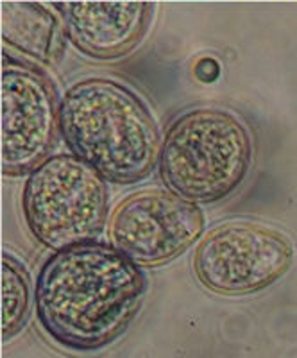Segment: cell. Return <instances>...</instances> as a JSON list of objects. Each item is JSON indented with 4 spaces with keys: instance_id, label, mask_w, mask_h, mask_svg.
Segmentation results:
<instances>
[{
    "instance_id": "9",
    "label": "cell",
    "mask_w": 297,
    "mask_h": 358,
    "mask_svg": "<svg viewBox=\"0 0 297 358\" xmlns=\"http://www.w3.org/2000/svg\"><path fill=\"white\" fill-rule=\"evenodd\" d=\"M2 43L41 69H56L66 49L63 20L40 2H2Z\"/></svg>"
},
{
    "instance_id": "4",
    "label": "cell",
    "mask_w": 297,
    "mask_h": 358,
    "mask_svg": "<svg viewBox=\"0 0 297 358\" xmlns=\"http://www.w3.org/2000/svg\"><path fill=\"white\" fill-rule=\"evenodd\" d=\"M29 231L50 251L97 241L110 213L106 179L68 152L29 172L22 194Z\"/></svg>"
},
{
    "instance_id": "2",
    "label": "cell",
    "mask_w": 297,
    "mask_h": 358,
    "mask_svg": "<svg viewBox=\"0 0 297 358\" xmlns=\"http://www.w3.org/2000/svg\"><path fill=\"white\" fill-rule=\"evenodd\" d=\"M59 136L85 163L117 185H135L154 171L161 133L145 102L122 83L88 78L65 92Z\"/></svg>"
},
{
    "instance_id": "8",
    "label": "cell",
    "mask_w": 297,
    "mask_h": 358,
    "mask_svg": "<svg viewBox=\"0 0 297 358\" xmlns=\"http://www.w3.org/2000/svg\"><path fill=\"white\" fill-rule=\"evenodd\" d=\"M73 47L94 59H118L142 43L151 25L152 2H52Z\"/></svg>"
},
{
    "instance_id": "10",
    "label": "cell",
    "mask_w": 297,
    "mask_h": 358,
    "mask_svg": "<svg viewBox=\"0 0 297 358\" xmlns=\"http://www.w3.org/2000/svg\"><path fill=\"white\" fill-rule=\"evenodd\" d=\"M34 294L27 268L11 252H2V341H11L31 317Z\"/></svg>"
},
{
    "instance_id": "11",
    "label": "cell",
    "mask_w": 297,
    "mask_h": 358,
    "mask_svg": "<svg viewBox=\"0 0 297 358\" xmlns=\"http://www.w3.org/2000/svg\"><path fill=\"white\" fill-rule=\"evenodd\" d=\"M194 76L201 83H215L220 76V63L215 57H201L194 65Z\"/></svg>"
},
{
    "instance_id": "3",
    "label": "cell",
    "mask_w": 297,
    "mask_h": 358,
    "mask_svg": "<svg viewBox=\"0 0 297 358\" xmlns=\"http://www.w3.org/2000/svg\"><path fill=\"white\" fill-rule=\"evenodd\" d=\"M251 162V134L235 115L220 108H196L171 124L158 165L168 190L208 204L231 196Z\"/></svg>"
},
{
    "instance_id": "6",
    "label": "cell",
    "mask_w": 297,
    "mask_h": 358,
    "mask_svg": "<svg viewBox=\"0 0 297 358\" xmlns=\"http://www.w3.org/2000/svg\"><path fill=\"white\" fill-rule=\"evenodd\" d=\"M292 260V244L276 229L254 222H226L201 238L194 271L208 290L244 296L273 285Z\"/></svg>"
},
{
    "instance_id": "1",
    "label": "cell",
    "mask_w": 297,
    "mask_h": 358,
    "mask_svg": "<svg viewBox=\"0 0 297 358\" xmlns=\"http://www.w3.org/2000/svg\"><path fill=\"white\" fill-rule=\"evenodd\" d=\"M147 278L113 245L92 241L54 251L38 273L34 308L49 337L75 351H97L138 315Z\"/></svg>"
},
{
    "instance_id": "7",
    "label": "cell",
    "mask_w": 297,
    "mask_h": 358,
    "mask_svg": "<svg viewBox=\"0 0 297 358\" xmlns=\"http://www.w3.org/2000/svg\"><path fill=\"white\" fill-rule=\"evenodd\" d=\"M206 219L197 203L171 190L147 188L115 208L108 236L115 249L142 267H158L183 255L203 236Z\"/></svg>"
},
{
    "instance_id": "5",
    "label": "cell",
    "mask_w": 297,
    "mask_h": 358,
    "mask_svg": "<svg viewBox=\"0 0 297 358\" xmlns=\"http://www.w3.org/2000/svg\"><path fill=\"white\" fill-rule=\"evenodd\" d=\"M2 174L33 172L59 136V92L45 69L2 50Z\"/></svg>"
}]
</instances>
